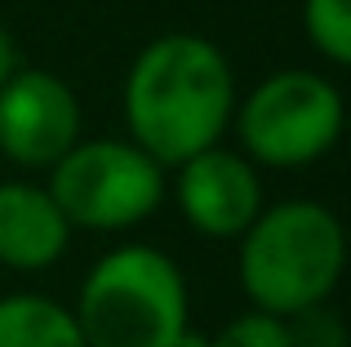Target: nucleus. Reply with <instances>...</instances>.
Listing matches in <instances>:
<instances>
[{"label":"nucleus","instance_id":"3","mask_svg":"<svg viewBox=\"0 0 351 347\" xmlns=\"http://www.w3.org/2000/svg\"><path fill=\"white\" fill-rule=\"evenodd\" d=\"M85 347H173L191 298L182 267L156 245H120L89 267L71 307Z\"/></svg>","mask_w":351,"mask_h":347},{"label":"nucleus","instance_id":"2","mask_svg":"<svg viewBox=\"0 0 351 347\" xmlns=\"http://www.w3.org/2000/svg\"><path fill=\"white\" fill-rule=\"evenodd\" d=\"M347 236L343 223L320 200H280L263 205L240 232V285L254 312L289 316L329 303L343 280Z\"/></svg>","mask_w":351,"mask_h":347},{"label":"nucleus","instance_id":"13","mask_svg":"<svg viewBox=\"0 0 351 347\" xmlns=\"http://www.w3.org/2000/svg\"><path fill=\"white\" fill-rule=\"evenodd\" d=\"M14 71H18V45H14V36H9V27L0 23V85H5Z\"/></svg>","mask_w":351,"mask_h":347},{"label":"nucleus","instance_id":"14","mask_svg":"<svg viewBox=\"0 0 351 347\" xmlns=\"http://www.w3.org/2000/svg\"><path fill=\"white\" fill-rule=\"evenodd\" d=\"M173 347H209V339H205V334H196V330L187 325V330H182V339L173 343Z\"/></svg>","mask_w":351,"mask_h":347},{"label":"nucleus","instance_id":"12","mask_svg":"<svg viewBox=\"0 0 351 347\" xmlns=\"http://www.w3.org/2000/svg\"><path fill=\"white\" fill-rule=\"evenodd\" d=\"M289 343L293 347H347V325L334 307H307V312L289 316Z\"/></svg>","mask_w":351,"mask_h":347},{"label":"nucleus","instance_id":"7","mask_svg":"<svg viewBox=\"0 0 351 347\" xmlns=\"http://www.w3.org/2000/svg\"><path fill=\"white\" fill-rule=\"evenodd\" d=\"M173 196H178L182 218L200 236L236 241L263 209V182H258V169L240 152L205 147L178 165Z\"/></svg>","mask_w":351,"mask_h":347},{"label":"nucleus","instance_id":"10","mask_svg":"<svg viewBox=\"0 0 351 347\" xmlns=\"http://www.w3.org/2000/svg\"><path fill=\"white\" fill-rule=\"evenodd\" d=\"M302 32L334 67L351 62V0H302Z\"/></svg>","mask_w":351,"mask_h":347},{"label":"nucleus","instance_id":"1","mask_svg":"<svg viewBox=\"0 0 351 347\" xmlns=\"http://www.w3.org/2000/svg\"><path fill=\"white\" fill-rule=\"evenodd\" d=\"M236 116V76L214 40L169 32L134 58L125 76L129 143L160 160L182 165L205 147H218Z\"/></svg>","mask_w":351,"mask_h":347},{"label":"nucleus","instance_id":"4","mask_svg":"<svg viewBox=\"0 0 351 347\" xmlns=\"http://www.w3.org/2000/svg\"><path fill=\"white\" fill-rule=\"evenodd\" d=\"M53 205L67 227L85 232H125L160 209L165 165L129 139H80L62 160L49 165Z\"/></svg>","mask_w":351,"mask_h":347},{"label":"nucleus","instance_id":"9","mask_svg":"<svg viewBox=\"0 0 351 347\" xmlns=\"http://www.w3.org/2000/svg\"><path fill=\"white\" fill-rule=\"evenodd\" d=\"M0 347H85L76 316L45 294L0 298Z\"/></svg>","mask_w":351,"mask_h":347},{"label":"nucleus","instance_id":"11","mask_svg":"<svg viewBox=\"0 0 351 347\" xmlns=\"http://www.w3.org/2000/svg\"><path fill=\"white\" fill-rule=\"evenodd\" d=\"M209 347H293V343H289V325L280 316L249 312V316H236L232 325H223L209 339Z\"/></svg>","mask_w":351,"mask_h":347},{"label":"nucleus","instance_id":"5","mask_svg":"<svg viewBox=\"0 0 351 347\" xmlns=\"http://www.w3.org/2000/svg\"><path fill=\"white\" fill-rule=\"evenodd\" d=\"M236 134L249 165L298 169L334 152L343 139V94L316 71H276L236 107Z\"/></svg>","mask_w":351,"mask_h":347},{"label":"nucleus","instance_id":"8","mask_svg":"<svg viewBox=\"0 0 351 347\" xmlns=\"http://www.w3.org/2000/svg\"><path fill=\"white\" fill-rule=\"evenodd\" d=\"M71 227L53 196L32 182H0V267L45 272L67 254Z\"/></svg>","mask_w":351,"mask_h":347},{"label":"nucleus","instance_id":"6","mask_svg":"<svg viewBox=\"0 0 351 347\" xmlns=\"http://www.w3.org/2000/svg\"><path fill=\"white\" fill-rule=\"evenodd\" d=\"M80 143L76 89L45 67H18L0 85V156L23 169H49Z\"/></svg>","mask_w":351,"mask_h":347}]
</instances>
